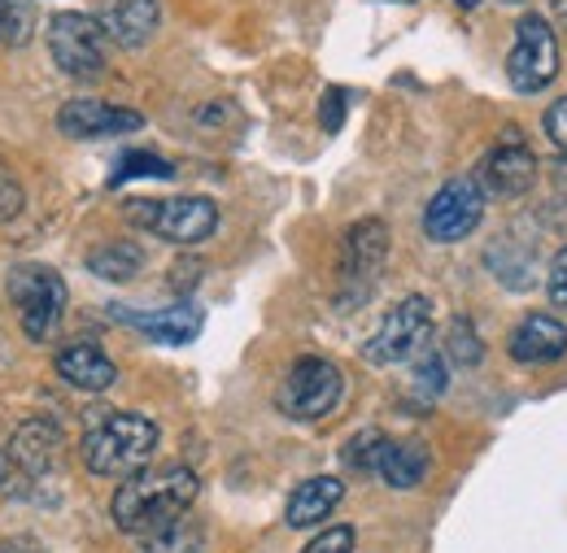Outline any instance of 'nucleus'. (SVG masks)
Returning a JSON list of instances; mask_svg holds the SVG:
<instances>
[{"instance_id":"f257e3e1","label":"nucleus","mask_w":567,"mask_h":553,"mask_svg":"<svg viewBox=\"0 0 567 553\" xmlns=\"http://www.w3.org/2000/svg\"><path fill=\"white\" fill-rule=\"evenodd\" d=\"M202 492L197 471H188L184 462H166V467H144L136 476H127L123 488L114 492V523L127 536H157L162 528H171L175 519H184L193 510Z\"/></svg>"},{"instance_id":"f03ea898","label":"nucleus","mask_w":567,"mask_h":553,"mask_svg":"<svg viewBox=\"0 0 567 553\" xmlns=\"http://www.w3.org/2000/svg\"><path fill=\"white\" fill-rule=\"evenodd\" d=\"M157 422L144 415H105L83 431L79 458L101 480H127L153 462Z\"/></svg>"},{"instance_id":"7ed1b4c3","label":"nucleus","mask_w":567,"mask_h":553,"mask_svg":"<svg viewBox=\"0 0 567 553\" xmlns=\"http://www.w3.org/2000/svg\"><path fill=\"white\" fill-rule=\"evenodd\" d=\"M9 301L22 319V332L31 341H49L62 327V314H66V283L53 267L22 262V267L9 271Z\"/></svg>"},{"instance_id":"20e7f679","label":"nucleus","mask_w":567,"mask_h":553,"mask_svg":"<svg viewBox=\"0 0 567 553\" xmlns=\"http://www.w3.org/2000/svg\"><path fill=\"white\" fill-rule=\"evenodd\" d=\"M346 397V375L337 362L328 357H301L292 362V371L284 375L280 393H276V406L280 415L297 418V422H315V418H328Z\"/></svg>"},{"instance_id":"39448f33","label":"nucleus","mask_w":567,"mask_h":553,"mask_svg":"<svg viewBox=\"0 0 567 553\" xmlns=\"http://www.w3.org/2000/svg\"><path fill=\"white\" fill-rule=\"evenodd\" d=\"M49 53L66 79H101L110 66V35L87 13H58L49 22Z\"/></svg>"},{"instance_id":"423d86ee","label":"nucleus","mask_w":567,"mask_h":553,"mask_svg":"<svg viewBox=\"0 0 567 553\" xmlns=\"http://www.w3.org/2000/svg\"><path fill=\"white\" fill-rule=\"evenodd\" d=\"M506 79L524 96H533V92H542L559 79V40H555L546 18H537V13L519 18L515 44L506 53Z\"/></svg>"},{"instance_id":"0eeeda50","label":"nucleus","mask_w":567,"mask_h":553,"mask_svg":"<svg viewBox=\"0 0 567 553\" xmlns=\"http://www.w3.org/2000/svg\"><path fill=\"white\" fill-rule=\"evenodd\" d=\"M427 336H432V301L415 292V296L398 301L384 314V323L375 327V336L362 345V357L371 366H398V362H411L427 345Z\"/></svg>"},{"instance_id":"6e6552de","label":"nucleus","mask_w":567,"mask_h":553,"mask_svg":"<svg viewBox=\"0 0 567 553\" xmlns=\"http://www.w3.org/2000/svg\"><path fill=\"white\" fill-rule=\"evenodd\" d=\"M127 213L171 244H202L218 227V206L210 197H166V201H132Z\"/></svg>"},{"instance_id":"1a4fd4ad","label":"nucleus","mask_w":567,"mask_h":553,"mask_svg":"<svg viewBox=\"0 0 567 553\" xmlns=\"http://www.w3.org/2000/svg\"><path fill=\"white\" fill-rule=\"evenodd\" d=\"M485 218V192L476 188V179H450L424 209V236L436 244H454L467 240Z\"/></svg>"},{"instance_id":"9d476101","label":"nucleus","mask_w":567,"mask_h":553,"mask_svg":"<svg viewBox=\"0 0 567 553\" xmlns=\"http://www.w3.org/2000/svg\"><path fill=\"white\" fill-rule=\"evenodd\" d=\"M476 188L494 201H511V197H524L533 184H537V157L524 139H506V144H494L481 166H476Z\"/></svg>"},{"instance_id":"9b49d317","label":"nucleus","mask_w":567,"mask_h":553,"mask_svg":"<svg viewBox=\"0 0 567 553\" xmlns=\"http://www.w3.org/2000/svg\"><path fill=\"white\" fill-rule=\"evenodd\" d=\"M384 258H389V227L375 218L354 222L346 236V249H341V288L350 292L346 296L350 305L371 292V283L384 271Z\"/></svg>"},{"instance_id":"f8f14e48","label":"nucleus","mask_w":567,"mask_h":553,"mask_svg":"<svg viewBox=\"0 0 567 553\" xmlns=\"http://www.w3.org/2000/svg\"><path fill=\"white\" fill-rule=\"evenodd\" d=\"M58 127L71 139H101V136H132L141 132L144 118L136 109L105 105V101H66L58 114Z\"/></svg>"},{"instance_id":"ddd939ff","label":"nucleus","mask_w":567,"mask_h":553,"mask_svg":"<svg viewBox=\"0 0 567 553\" xmlns=\"http://www.w3.org/2000/svg\"><path fill=\"white\" fill-rule=\"evenodd\" d=\"M511 362L519 366H546V362H559L567 353V327L555 314H524V323L511 332L506 341Z\"/></svg>"},{"instance_id":"4468645a","label":"nucleus","mask_w":567,"mask_h":553,"mask_svg":"<svg viewBox=\"0 0 567 553\" xmlns=\"http://www.w3.org/2000/svg\"><path fill=\"white\" fill-rule=\"evenodd\" d=\"M118 319H123L127 327L144 332L148 341H157V345H188V341H197V332H202V310L188 305V301H175V305L153 310V314L118 310Z\"/></svg>"},{"instance_id":"2eb2a0df","label":"nucleus","mask_w":567,"mask_h":553,"mask_svg":"<svg viewBox=\"0 0 567 553\" xmlns=\"http://www.w3.org/2000/svg\"><path fill=\"white\" fill-rule=\"evenodd\" d=\"M110 35V44H123V49H144L162 22V4L157 0H110L105 13L96 18Z\"/></svg>"},{"instance_id":"dca6fc26","label":"nucleus","mask_w":567,"mask_h":553,"mask_svg":"<svg viewBox=\"0 0 567 553\" xmlns=\"http://www.w3.org/2000/svg\"><path fill=\"white\" fill-rule=\"evenodd\" d=\"M58 375L79 393H105L118 379V366L101 345H66L58 353Z\"/></svg>"},{"instance_id":"f3484780","label":"nucleus","mask_w":567,"mask_h":553,"mask_svg":"<svg viewBox=\"0 0 567 553\" xmlns=\"http://www.w3.org/2000/svg\"><path fill=\"white\" fill-rule=\"evenodd\" d=\"M341 497H346V484H341V480H332V476H315V480H306V484L292 488L284 519H288V528H319V523L341 505Z\"/></svg>"},{"instance_id":"a211bd4d","label":"nucleus","mask_w":567,"mask_h":553,"mask_svg":"<svg viewBox=\"0 0 567 553\" xmlns=\"http://www.w3.org/2000/svg\"><path fill=\"white\" fill-rule=\"evenodd\" d=\"M432 453L420 440H389L380 453V476L389 488H420L427 480Z\"/></svg>"},{"instance_id":"6ab92c4d","label":"nucleus","mask_w":567,"mask_h":553,"mask_svg":"<svg viewBox=\"0 0 567 553\" xmlns=\"http://www.w3.org/2000/svg\"><path fill=\"white\" fill-rule=\"evenodd\" d=\"M58 427L53 422H44V418H31V422H22V431L13 436V445H9V458H13V471L18 467H27L31 476H40L44 467H49V458L58 453Z\"/></svg>"},{"instance_id":"aec40b11","label":"nucleus","mask_w":567,"mask_h":553,"mask_svg":"<svg viewBox=\"0 0 567 553\" xmlns=\"http://www.w3.org/2000/svg\"><path fill=\"white\" fill-rule=\"evenodd\" d=\"M141 267H144V253L136 249V244H101V249L87 253V271L101 279H110V283L132 279Z\"/></svg>"},{"instance_id":"412c9836","label":"nucleus","mask_w":567,"mask_h":553,"mask_svg":"<svg viewBox=\"0 0 567 553\" xmlns=\"http://www.w3.org/2000/svg\"><path fill=\"white\" fill-rule=\"evenodd\" d=\"M144 553H206V532L184 514L157 536H144Z\"/></svg>"},{"instance_id":"4be33fe9","label":"nucleus","mask_w":567,"mask_h":553,"mask_svg":"<svg viewBox=\"0 0 567 553\" xmlns=\"http://www.w3.org/2000/svg\"><path fill=\"white\" fill-rule=\"evenodd\" d=\"M384 445H389V436L375 431V427H367V431L350 436V445L341 449V458H346V467L358 471V476H375V471H380V453H384Z\"/></svg>"},{"instance_id":"5701e85b","label":"nucleus","mask_w":567,"mask_h":553,"mask_svg":"<svg viewBox=\"0 0 567 553\" xmlns=\"http://www.w3.org/2000/svg\"><path fill=\"white\" fill-rule=\"evenodd\" d=\"M171 175H175V170H171V161H166V157L144 153V148H132V153H123V161L114 166L110 188H123L127 179H171Z\"/></svg>"},{"instance_id":"b1692460","label":"nucleus","mask_w":567,"mask_h":553,"mask_svg":"<svg viewBox=\"0 0 567 553\" xmlns=\"http://www.w3.org/2000/svg\"><path fill=\"white\" fill-rule=\"evenodd\" d=\"M35 31L31 0H0V44H27Z\"/></svg>"},{"instance_id":"393cba45","label":"nucleus","mask_w":567,"mask_h":553,"mask_svg":"<svg viewBox=\"0 0 567 553\" xmlns=\"http://www.w3.org/2000/svg\"><path fill=\"white\" fill-rule=\"evenodd\" d=\"M445 362H458V366H476L481 357H485V345H481V336H476V327L467 323V319H454L450 323V332H445Z\"/></svg>"},{"instance_id":"a878e982","label":"nucleus","mask_w":567,"mask_h":553,"mask_svg":"<svg viewBox=\"0 0 567 553\" xmlns=\"http://www.w3.org/2000/svg\"><path fill=\"white\" fill-rule=\"evenodd\" d=\"M354 528L350 523H341V528H328V532H319L310 545L301 553H354Z\"/></svg>"},{"instance_id":"bb28decb","label":"nucleus","mask_w":567,"mask_h":553,"mask_svg":"<svg viewBox=\"0 0 567 553\" xmlns=\"http://www.w3.org/2000/svg\"><path fill=\"white\" fill-rule=\"evenodd\" d=\"M18 209H22V184H18L13 166L0 157V222L18 218Z\"/></svg>"},{"instance_id":"cd10ccee","label":"nucleus","mask_w":567,"mask_h":553,"mask_svg":"<svg viewBox=\"0 0 567 553\" xmlns=\"http://www.w3.org/2000/svg\"><path fill=\"white\" fill-rule=\"evenodd\" d=\"M415 379H420V388H424L427 397H441L445 393V353H424Z\"/></svg>"},{"instance_id":"c85d7f7f","label":"nucleus","mask_w":567,"mask_h":553,"mask_svg":"<svg viewBox=\"0 0 567 553\" xmlns=\"http://www.w3.org/2000/svg\"><path fill=\"white\" fill-rule=\"evenodd\" d=\"M542 127H546V139H550L559 153H567V96H559V101L546 109Z\"/></svg>"},{"instance_id":"c756f323","label":"nucleus","mask_w":567,"mask_h":553,"mask_svg":"<svg viewBox=\"0 0 567 553\" xmlns=\"http://www.w3.org/2000/svg\"><path fill=\"white\" fill-rule=\"evenodd\" d=\"M546 292H550V301H555V305H567V244L559 249V253H555V262H550Z\"/></svg>"},{"instance_id":"7c9ffc66","label":"nucleus","mask_w":567,"mask_h":553,"mask_svg":"<svg viewBox=\"0 0 567 553\" xmlns=\"http://www.w3.org/2000/svg\"><path fill=\"white\" fill-rule=\"evenodd\" d=\"M341 123H346V96L332 87V92L323 96V127H328V132H337Z\"/></svg>"},{"instance_id":"2f4dec72","label":"nucleus","mask_w":567,"mask_h":553,"mask_svg":"<svg viewBox=\"0 0 567 553\" xmlns=\"http://www.w3.org/2000/svg\"><path fill=\"white\" fill-rule=\"evenodd\" d=\"M0 553H44V550H40L35 541H4V545H0Z\"/></svg>"},{"instance_id":"473e14b6","label":"nucleus","mask_w":567,"mask_h":553,"mask_svg":"<svg viewBox=\"0 0 567 553\" xmlns=\"http://www.w3.org/2000/svg\"><path fill=\"white\" fill-rule=\"evenodd\" d=\"M13 480V458H9V449H0V488Z\"/></svg>"},{"instance_id":"72a5a7b5","label":"nucleus","mask_w":567,"mask_h":553,"mask_svg":"<svg viewBox=\"0 0 567 553\" xmlns=\"http://www.w3.org/2000/svg\"><path fill=\"white\" fill-rule=\"evenodd\" d=\"M555 18H559V22H567V0H555Z\"/></svg>"},{"instance_id":"f704fd0d","label":"nucleus","mask_w":567,"mask_h":553,"mask_svg":"<svg viewBox=\"0 0 567 553\" xmlns=\"http://www.w3.org/2000/svg\"><path fill=\"white\" fill-rule=\"evenodd\" d=\"M454 4H458V9H476L481 0H454Z\"/></svg>"},{"instance_id":"c9c22d12","label":"nucleus","mask_w":567,"mask_h":553,"mask_svg":"<svg viewBox=\"0 0 567 553\" xmlns=\"http://www.w3.org/2000/svg\"><path fill=\"white\" fill-rule=\"evenodd\" d=\"M389 4H415V0H389Z\"/></svg>"}]
</instances>
